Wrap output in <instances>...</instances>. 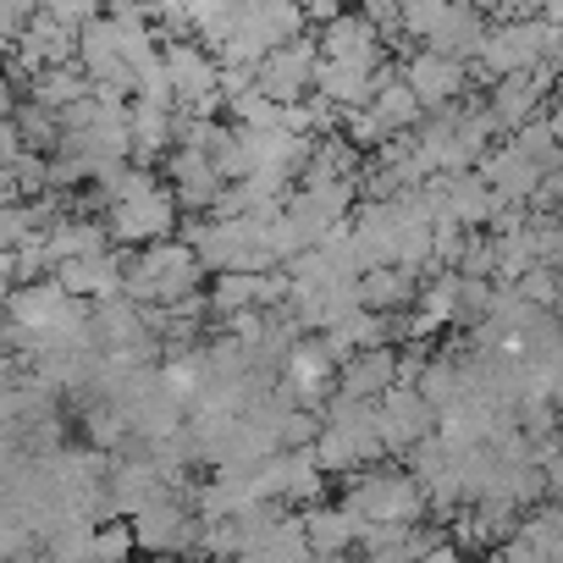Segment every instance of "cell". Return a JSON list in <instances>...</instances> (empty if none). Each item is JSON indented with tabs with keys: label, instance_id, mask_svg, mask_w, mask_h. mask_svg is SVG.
<instances>
[{
	"label": "cell",
	"instance_id": "8992f818",
	"mask_svg": "<svg viewBox=\"0 0 563 563\" xmlns=\"http://www.w3.org/2000/svg\"><path fill=\"white\" fill-rule=\"evenodd\" d=\"M316 67H321V45H316V34H305L254 67V89L276 106H299L305 95H316Z\"/></svg>",
	"mask_w": 563,
	"mask_h": 563
},
{
	"label": "cell",
	"instance_id": "9a60e30c",
	"mask_svg": "<svg viewBox=\"0 0 563 563\" xmlns=\"http://www.w3.org/2000/svg\"><path fill=\"white\" fill-rule=\"evenodd\" d=\"M420 271H398V265H382V271H365L360 276V305L371 316H398V310H415L420 299Z\"/></svg>",
	"mask_w": 563,
	"mask_h": 563
},
{
	"label": "cell",
	"instance_id": "4316f807",
	"mask_svg": "<svg viewBox=\"0 0 563 563\" xmlns=\"http://www.w3.org/2000/svg\"><path fill=\"white\" fill-rule=\"evenodd\" d=\"M459 276H464V282H492V276H497V243H492L486 232H470V238H464Z\"/></svg>",
	"mask_w": 563,
	"mask_h": 563
},
{
	"label": "cell",
	"instance_id": "7402d4cb",
	"mask_svg": "<svg viewBox=\"0 0 563 563\" xmlns=\"http://www.w3.org/2000/svg\"><path fill=\"white\" fill-rule=\"evenodd\" d=\"M514 294H519L530 310H541V316H563V271L530 265V271L514 282Z\"/></svg>",
	"mask_w": 563,
	"mask_h": 563
},
{
	"label": "cell",
	"instance_id": "7a4b0ae2",
	"mask_svg": "<svg viewBox=\"0 0 563 563\" xmlns=\"http://www.w3.org/2000/svg\"><path fill=\"white\" fill-rule=\"evenodd\" d=\"M343 508L360 519V525H420L431 508H426V486L404 470V464H376L365 475H354L343 486Z\"/></svg>",
	"mask_w": 563,
	"mask_h": 563
},
{
	"label": "cell",
	"instance_id": "d4e9b609",
	"mask_svg": "<svg viewBox=\"0 0 563 563\" xmlns=\"http://www.w3.org/2000/svg\"><path fill=\"white\" fill-rule=\"evenodd\" d=\"M492 299H497V282H464V276H459V316H453V327H464V332L486 327Z\"/></svg>",
	"mask_w": 563,
	"mask_h": 563
},
{
	"label": "cell",
	"instance_id": "d590c367",
	"mask_svg": "<svg viewBox=\"0 0 563 563\" xmlns=\"http://www.w3.org/2000/svg\"><path fill=\"white\" fill-rule=\"evenodd\" d=\"M547 111H558V117H563V73H558V84H552V100H547Z\"/></svg>",
	"mask_w": 563,
	"mask_h": 563
},
{
	"label": "cell",
	"instance_id": "f1b7e54d",
	"mask_svg": "<svg viewBox=\"0 0 563 563\" xmlns=\"http://www.w3.org/2000/svg\"><path fill=\"white\" fill-rule=\"evenodd\" d=\"M56 276V260H51V243L45 238H29L18 249V288H34V282H51Z\"/></svg>",
	"mask_w": 563,
	"mask_h": 563
},
{
	"label": "cell",
	"instance_id": "6da1fadb",
	"mask_svg": "<svg viewBox=\"0 0 563 563\" xmlns=\"http://www.w3.org/2000/svg\"><path fill=\"white\" fill-rule=\"evenodd\" d=\"M199 282H205V265L194 260V249L166 238V243H150V249L128 254V265H122V299L139 305V310H150V305L177 310L183 299L199 294Z\"/></svg>",
	"mask_w": 563,
	"mask_h": 563
},
{
	"label": "cell",
	"instance_id": "cb8c5ba5",
	"mask_svg": "<svg viewBox=\"0 0 563 563\" xmlns=\"http://www.w3.org/2000/svg\"><path fill=\"white\" fill-rule=\"evenodd\" d=\"M133 552H139V541H133V525H128V519H106V525H95L89 563H128Z\"/></svg>",
	"mask_w": 563,
	"mask_h": 563
},
{
	"label": "cell",
	"instance_id": "8d00e7d4",
	"mask_svg": "<svg viewBox=\"0 0 563 563\" xmlns=\"http://www.w3.org/2000/svg\"><path fill=\"white\" fill-rule=\"evenodd\" d=\"M552 221H558V232H563V210H558V216H552Z\"/></svg>",
	"mask_w": 563,
	"mask_h": 563
},
{
	"label": "cell",
	"instance_id": "277c9868",
	"mask_svg": "<svg viewBox=\"0 0 563 563\" xmlns=\"http://www.w3.org/2000/svg\"><path fill=\"white\" fill-rule=\"evenodd\" d=\"M0 316L18 321L34 343H51V338H67V332L89 327V305L67 299L56 282H34V288H18L7 305H0Z\"/></svg>",
	"mask_w": 563,
	"mask_h": 563
},
{
	"label": "cell",
	"instance_id": "e575fe53",
	"mask_svg": "<svg viewBox=\"0 0 563 563\" xmlns=\"http://www.w3.org/2000/svg\"><path fill=\"white\" fill-rule=\"evenodd\" d=\"M420 563H470V558H464V552H459L453 541H442V547H437V552H426Z\"/></svg>",
	"mask_w": 563,
	"mask_h": 563
},
{
	"label": "cell",
	"instance_id": "e0dca14e",
	"mask_svg": "<svg viewBox=\"0 0 563 563\" xmlns=\"http://www.w3.org/2000/svg\"><path fill=\"white\" fill-rule=\"evenodd\" d=\"M360 519L343 508V503H321L305 514V547L316 558H349V547H360Z\"/></svg>",
	"mask_w": 563,
	"mask_h": 563
},
{
	"label": "cell",
	"instance_id": "1f68e13d",
	"mask_svg": "<svg viewBox=\"0 0 563 563\" xmlns=\"http://www.w3.org/2000/svg\"><path fill=\"white\" fill-rule=\"evenodd\" d=\"M404 536H409L404 525H365V530H360V552H365V558H376V552H398Z\"/></svg>",
	"mask_w": 563,
	"mask_h": 563
},
{
	"label": "cell",
	"instance_id": "2e32d148",
	"mask_svg": "<svg viewBox=\"0 0 563 563\" xmlns=\"http://www.w3.org/2000/svg\"><path fill=\"white\" fill-rule=\"evenodd\" d=\"M316 95H321L332 111H343V117L371 111V100H376V73L343 67V62H321V67H316Z\"/></svg>",
	"mask_w": 563,
	"mask_h": 563
},
{
	"label": "cell",
	"instance_id": "f546056e",
	"mask_svg": "<svg viewBox=\"0 0 563 563\" xmlns=\"http://www.w3.org/2000/svg\"><path fill=\"white\" fill-rule=\"evenodd\" d=\"M29 238H40V232H34V221H29V205L0 210V254H18Z\"/></svg>",
	"mask_w": 563,
	"mask_h": 563
},
{
	"label": "cell",
	"instance_id": "4dcf8cb0",
	"mask_svg": "<svg viewBox=\"0 0 563 563\" xmlns=\"http://www.w3.org/2000/svg\"><path fill=\"white\" fill-rule=\"evenodd\" d=\"M431 360H437L431 343H404V349H398V387H420V376H426Z\"/></svg>",
	"mask_w": 563,
	"mask_h": 563
},
{
	"label": "cell",
	"instance_id": "836d02e7",
	"mask_svg": "<svg viewBox=\"0 0 563 563\" xmlns=\"http://www.w3.org/2000/svg\"><path fill=\"white\" fill-rule=\"evenodd\" d=\"M18 294V254H0V305Z\"/></svg>",
	"mask_w": 563,
	"mask_h": 563
},
{
	"label": "cell",
	"instance_id": "8fae6325",
	"mask_svg": "<svg viewBox=\"0 0 563 563\" xmlns=\"http://www.w3.org/2000/svg\"><path fill=\"white\" fill-rule=\"evenodd\" d=\"M316 45H321V62H343V67H365V73H376L387 62V45L365 23V12H343L332 29L316 34Z\"/></svg>",
	"mask_w": 563,
	"mask_h": 563
},
{
	"label": "cell",
	"instance_id": "ba28073f",
	"mask_svg": "<svg viewBox=\"0 0 563 563\" xmlns=\"http://www.w3.org/2000/svg\"><path fill=\"white\" fill-rule=\"evenodd\" d=\"M161 183L172 188V199H177L183 216H210L216 199H221V188H227L221 172H216V161L199 155V150H172L161 161Z\"/></svg>",
	"mask_w": 563,
	"mask_h": 563
},
{
	"label": "cell",
	"instance_id": "5bb4252c",
	"mask_svg": "<svg viewBox=\"0 0 563 563\" xmlns=\"http://www.w3.org/2000/svg\"><path fill=\"white\" fill-rule=\"evenodd\" d=\"M398 387V349H371L354 354L349 365H338V393L360 398V404H382Z\"/></svg>",
	"mask_w": 563,
	"mask_h": 563
},
{
	"label": "cell",
	"instance_id": "44dd1931",
	"mask_svg": "<svg viewBox=\"0 0 563 563\" xmlns=\"http://www.w3.org/2000/svg\"><path fill=\"white\" fill-rule=\"evenodd\" d=\"M415 316H426L437 332H442V327H453V316H459V271H437V276H426V282H420Z\"/></svg>",
	"mask_w": 563,
	"mask_h": 563
},
{
	"label": "cell",
	"instance_id": "52a82bcc",
	"mask_svg": "<svg viewBox=\"0 0 563 563\" xmlns=\"http://www.w3.org/2000/svg\"><path fill=\"white\" fill-rule=\"evenodd\" d=\"M128 525H133V541H139L144 558H177L183 563L199 547V519H194V508L183 497H166V503L133 514Z\"/></svg>",
	"mask_w": 563,
	"mask_h": 563
},
{
	"label": "cell",
	"instance_id": "3957f363",
	"mask_svg": "<svg viewBox=\"0 0 563 563\" xmlns=\"http://www.w3.org/2000/svg\"><path fill=\"white\" fill-rule=\"evenodd\" d=\"M177 227H183V210H177V199H172L166 183H155L150 194H133V199L111 205V216H106L111 243H117V249H133V254L150 249V243L177 238Z\"/></svg>",
	"mask_w": 563,
	"mask_h": 563
},
{
	"label": "cell",
	"instance_id": "d6986e66",
	"mask_svg": "<svg viewBox=\"0 0 563 563\" xmlns=\"http://www.w3.org/2000/svg\"><path fill=\"white\" fill-rule=\"evenodd\" d=\"M95 89H89V78H84V67L73 62V67H45L34 84H29V100L34 106H45V111H73V106H84Z\"/></svg>",
	"mask_w": 563,
	"mask_h": 563
},
{
	"label": "cell",
	"instance_id": "5b68a950",
	"mask_svg": "<svg viewBox=\"0 0 563 563\" xmlns=\"http://www.w3.org/2000/svg\"><path fill=\"white\" fill-rule=\"evenodd\" d=\"M437 437V409L415 393V387H393L376 404V442L387 453V464H404L415 453V442Z\"/></svg>",
	"mask_w": 563,
	"mask_h": 563
},
{
	"label": "cell",
	"instance_id": "4fadbf2b",
	"mask_svg": "<svg viewBox=\"0 0 563 563\" xmlns=\"http://www.w3.org/2000/svg\"><path fill=\"white\" fill-rule=\"evenodd\" d=\"M486 34H492V18H486L481 7H448V18L437 23V34H431L420 51H431V56H442V62H459V67H475Z\"/></svg>",
	"mask_w": 563,
	"mask_h": 563
},
{
	"label": "cell",
	"instance_id": "d6a6232c",
	"mask_svg": "<svg viewBox=\"0 0 563 563\" xmlns=\"http://www.w3.org/2000/svg\"><path fill=\"white\" fill-rule=\"evenodd\" d=\"M481 563H547V558H541L536 547H525V541L514 536V541H503V547H492V552H486Z\"/></svg>",
	"mask_w": 563,
	"mask_h": 563
},
{
	"label": "cell",
	"instance_id": "ffe728a7",
	"mask_svg": "<svg viewBox=\"0 0 563 563\" xmlns=\"http://www.w3.org/2000/svg\"><path fill=\"white\" fill-rule=\"evenodd\" d=\"M12 122H18V139H23L29 155H45V161H51V155L62 150V117H56V111L23 100V106L12 111Z\"/></svg>",
	"mask_w": 563,
	"mask_h": 563
},
{
	"label": "cell",
	"instance_id": "7c38bea8",
	"mask_svg": "<svg viewBox=\"0 0 563 563\" xmlns=\"http://www.w3.org/2000/svg\"><path fill=\"white\" fill-rule=\"evenodd\" d=\"M475 172L486 177V188L497 194V205H514V210H530V199H536V188H541V177H547V172H541L536 161H525L514 144H492Z\"/></svg>",
	"mask_w": 563,
	"mask_h": 563
},
{
	"label": "cell",
	"instance_id": "9c48e42d",
	"mask_svg": "<svg viewBox=\"0 0 563 563\" xmlns=\"http://www.w3.org/2000/svg\"><path fill=\"white\" fill-rule=\"evenodd\" d=\"M404 84L415 89V100H420L426 117H431V111H448V106H459V100H470V67L442 62V56H431V51H415V56L404 62Z\"/></svg>",
	"mask_w": 563,
	"mask_h": 563
},
{
	"label": "cell",
	"instance_id": "ac0fdd59",
	"mask_svg": "<svg viewBox=\"0 0 563 563\" xmlns=\"http://www.w3.org/2000/svg\"><path fill=\"white\" fill-rule=\"evenodd\" d=\"M45 243H51V260L56 265H67V260H100V254L117 249L111 232H106V221H84V216H62L45 232Z\"/></svg>",
	"mask_w": 563,
	"mask_h": 563
},
{
	"label": "cell",
	"instance_id": "30bf717a",
	"mask_svg": "<svg viewBox=\"0 0 563 563\" xmlns=\"http://www.w3.org/2000/svg\"><path fill=\"white\" fill-rule=\"evenodd\" d=\"M106 497H111V514H117V519H133V514H144V508H155V503H166V497H177V492L166 486V475H161V470L150 464V453H144V459H117V464H111Z\"/></svg>",
	"mask_w": 563,
	"mask_h": 563
},
{
	"label": "cell",
	"instance_id": "83f0119b",
	"mask_svg": "<svg viewBox=\"0 0 563 563\" xmlns=\"http://www.w3.org/2000/svg\"><path fill=\"white\" fill-rule=\"evenodd\" d=\"M29 552H40L34 525H29L23 514H0V563H18V558H29Z\"/></svg>",
	"mask_w": 563,
	"mask_h": 563
},
{
	"label": "cell",
	"instance_id": "603a6c76",
	"mask_svg": "<svg viewBox=\"0 0 563 563\" xmlns=\"http://www.w3.org/2000/svg\"><path fill=\"white\" fill-rule=\"evenodd\" d=\"M321 431H327V420L316 409H288V415H282V426H276V448L282 453H316Z\"/></svg>",
	"mask_w": 563,
	"mask_h": 563
},
{
	"label": "cell",
	"instance_id": "484cf974",
	"mask_svg": "<svg viewBox=\"0 0 563 563\" xmlns=\"http://www.w3.org/2000/svg\"><path fill=\"white\" fill-rule=\"evenodd\" d=\"M343 139H349L360 155H376V150H382V144H393L398 133H393L376 111H354V117H343Z\"/></svg>",
	"mask_w": 563,
	"mask_h": 563
}]
</instances>
